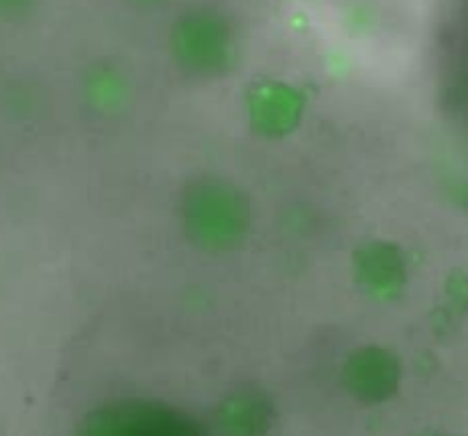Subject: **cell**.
Wrapping results in <instances>:
<instances>
[{"instance_id": "7a4b0ae2", "label": "cell", "mask_w": 468, "mask_h": 436, "mask_svg": "<svg viewBox=\"0 0 468 436\" xmlns=\"http://www.w3.org/2000/svg\"><path fill=\"white\" fill-rule=\"evenodd\" d=\"M79 436H205L188 413L154 399H120L88 413Z\"/></svg>"}, {"instance_id": "277c9868", "label": "cell", "mask_w": 468, "mask_h": 436, "mask_svg": "<svg viewBox=\"0 0 468 436\" xmlns=\"http://www.w3.org/2000/svg\"><path fill=\"white\" fill-rule=\"evenodd\" d=\"M399 358L386 347H358L346 356L342 381L358 402L379 404L399 388Z\"/></svg>"}, {"instance_id": "8992f818", "label": "cell", "mask_w": 468, "mask_h": 436, "mask_svg": "<svg viewBox=\"0 0 468 436\" xmlns=\"http://www.w3.org/2000/svg\"><path fill=\"white\" fill-rule=\"evenodd\" d=\"M301 111H303V97L290 85L267 80V83L250 88V124L262 136L278 138L290 133L299 124Z\"/></svg>"}, {"instance_id": "6da1fadb", "label": "cell", "mask_w": 468, "mask_h": 436, "mask_svg": "<svg viewBox=\"0 0 468 436\" xmlns=\"http://www.w3.org/2000/svg\"><path fill=\"white\" fill-rule=\"evenodd\" d=\"M182 221L200 249L229 250L249 232L250 207L239 188L218 179H200L184 191Z\"/></svg>"}, {"instance_id": "3957f363", "label": "cell", "mask_w": 468, "mask_h": 436, "mask_svg": "<svg viewBox=\"0 0 468 436\" xmlns=\"http://www.w3.org/2000/svg\"><path fill=\"white\" fill-rule=\"evenodd\" d=\"M173 51L179 65L200 76L220 74L232 62L229 28L218 15L193 12L173 28Z\"/></svg>"}, {"instance_id": "ba28073f", "label": "cell", "mask_w": 468, "mask_h": 436, "mask_svg": "<svg viewBox=\"0 0 468 436\" xmlns=\"http://www.w3.org/2000/svg\"><path fill=\"white\" fill-rule=\"evenodd\" d=\"M30 0H0V10L3 12H19L28 5Z\"/></svg>"}, {"instance_id": "52a82bcc", "label": "cell", "mask_w": 468, "mask_h": 436, "mask_svg": "<svg viewBox=\"0 0 468 436\" xmlns=\"http://www.w3.org/2000/svg\"><path fill=\"white\" fill-rule=\"evenodd\" d=\"M271 418L269 398L255 388L237 390L218 407V425L225 436H264Z\"/></svg>"}, {"instance_id": "9c48e42d", "label": "cell", "mask_w": 468, "mask_h": 436, "mask_svg": "<svg viewBox=\"0 0 468 436\" xmlns=\"http://www.w3.org/2000/svg\"><path fill=\"white\" fill-rule=\"evenodd\" d=\"M422 436H448V434H436V431H431V434H422Z\"/></svg>"}, {"instance_id": "5b68a950", "label": "cell", "mask_w": 468, "mask_h": 436, "mask_svg": "<svg viewBox=\"0 0 468 436\" xmlns=\"http://www.w3.org/2000/svg\"><path fill=\"white\" fill-rule=\"evenodd\" d=\"M354 273L367 294L393 299L407 281V262L399 246L390 241H367L354 253Z\"/></svg>"}]
</instances>
